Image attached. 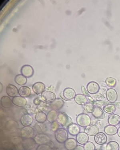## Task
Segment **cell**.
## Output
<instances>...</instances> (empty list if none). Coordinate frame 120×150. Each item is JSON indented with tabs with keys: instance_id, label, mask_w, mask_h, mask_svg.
I'll return each instance as SVG.
<instances>
[{
	"instance_id": "9a60e30c",
	"label": "cell",
	"mask_w": 120,
	"mask_h": 150,
	"mask_svg": "<svg viewBox=\"0 0 120 150\" xmlns=\"http://www.w3.org/2000/svg\"><path fill=\"white\" fill-rule=\"evenodd\" d=\"M64 101L60 98H56L50 103V108L55 110H59L63 107Z\"/></svg>"
},
{
	"instance_id": "4316f807",
	"label": "cell",
	"mask_w": 120,
	"mask_h": 150,
	"mask_svg": "<svg viewBox=\"0 0 120 150\" xmlns=\"http://www.w3.org/2000/svg\"><path fill=\"white\" fill-rule=\"evenodd\" d=\"M58 112L56 110H52L48 112L47 115V119L48 122L50 123L56 121L58 118Z\"/></svg>"
},
{
	"instance_id": "8fae6325",
	"label": "cell",
	"mask_w": 120,
	"mask_h": 150,
	"mask_svg": "<svg viewBox=\"0 0 120 150\" xmlns=\"http://www.w3.org/2000/svg\"><path fill=\"white\" fill-rule=\"evenodd\" d=\"M45 86L43 83L37 82L33 85L32 89L33 91L36 94H42L45 90Z\"/></svg>"
},
{
	"instance_id": "4fadbf2b",
	"label": "cell",
	"mask_w": 120,
	"mask_h": 150,
	"mask_svg": "<svg viewBox=\"0 0 120 150\" xmlns=\"http://www.w3.org/2000/svg\"><path fill=\"white\" fill-rule=\"evenodd\" d=\"M6 91L7 95L12 98L16 96L18 93V90L17 87L11 84H9L6 86Z\"/></svg>"
},
{
	"instance_id": "f546056e",
	"label": "cell",
	"mask_w": 120,
	"mask_h": 150,
	"mask_svg": "<svg viewBox=\"0 0 120 150\" xmlns=\"http://www.w3.org/2000/svg\"><path fill=\"white\" fill-rule=\"evenodd\" d=\"M15 81L19 86H24L27 83V79L26 77L22 74L16 75L15 78Z\"/></svg>"
},
{
	"instance_id": "b9f144b4",
	"label": "cell",
	"mask_w": 120,
	"mask_h": 150,
	"mask_svg": "<svg viewBox=\"0 0 120 150\" xmlns=\"http://www.w3.org/2000/svg\"><path fill=\"white\" fill-rule=\"evenodd\" d=\"M88 99H89V100H91L92 101H93V99L92 98H91V97H90V96H88Z\"/></svg>"
},
{
	"instance_id": "277c9868",
	"label": "cell",
	"mask_w": 120,
	"mask_h": 150,
	"mask_svg": "<svg viewBox=\"0 0 120 150\" xmlns=\"http://www.w3.org/2000/svg\"><path fill=\"white\" fill-rule=\"evenodd\" d=\"M34 139L36 143L39 145L47 144L50 141V137L47 134L44 133L37 134L35 136Z\"/></svg>"
},
{
	"instance_id": "5b68a950",
	"label": "cell",
	"mask_w": 120,
	"mask_h": 150,
	"mask_svg": "<svg viewBox=\"0 0 120 150\" xmlns=\"http://www.w3.org/2000/svg\"><path fill=\"white\" fill-rule=\"evenodd\" d=\"M63 96L60 95V97L62 99L66 100V101H70L74 99L76 96V93L75 90L71 88H66L63 91Z\"/></svg>"
},
{
	"instance_id": "44dd1931",
	"label": "cell",
	"mask_w": 120,
	"mask_h": 150,
	"mask_svg": "<svg viewBox=\"0 0 120 150\" xmlns=\"http://www.w3.org/2000/svg\"><path fill=\"white\" fill-rule=\"evenodd\" d=\"M65 147L68 150H74L77 146L76 140L73 138L68 139L65 143Z\"/></svg>"
},
{
	"instance_id": "ac0fdd59",
	"label": "cell",
	"mask_w": 120,
	"mask_h": 150,
	"mask_svg": "<svg viewBox=\"0 0 120 150\" xmlns=\"http://www.w3.org/2000/svg\"><path fill=\"white\" fill-rule=\"evenodd\" d=\"M89 137L88 135L85 132H80L77 135L76 141L79 144H85L89 141Z\"/></svg>"
},
{
	"instance_id": "83f0119b",
	"label": "cell",
	"mask_w": 120,
	"mask_h": 150,
	"mask_svg": "<svg viewBox=\"0 0 120 150\" xmlns=\"http://www.w3.org/2000/svg\"><path fill=\"white\" fill-rule=\"evenodd\" d=\"M104 132L107 135H114L117 133L118 129L115 126L109 125L104 127Z\"/></svg>"
},
{
	"instance_id": "3957f363",
	"label": "cell",
	"mask_w": 120,
	"mask_h": 150,
	"mask_svg": "<svg viewBox=\"0 0 120 150\" xmlns=\"http://www.w3.org/2000/svg\"><path fill=\"white\" fill-rule=\"evenodd\" d=\"M68 136L67 131L64 129L59 128L55 132V138L59 143H65L68 139Z\"/></svg>"
},
{
	"instance_id": "ffe728a7",
	"label": "cell",
	"mask_w": 120,
	"mask_h": 150,
	"mask_svg": "<svg viewBox=\"0 0 120 150\" xmlns=\"http://www.w3.org/2000/svg\"><path fill=\"white\" fill-rule=\"evenodd\" d=\"M18 94L20 96L24 98H28L31 94V91L30 88L26 86L21 87L18 90Z\"/></svg>"
},
{
	"instance_id": "7bdbcfd3",
	"label": "cell",
	"mask_w": 120,
	"mask_h": 150,
	"mask_svg": "<svg viewBox=\"0 0 120 150\" xmlns=\"http://www.w3.org/2000/svg\"><path fill=\"white\" fill-rule=\"evenodd\" d=\"M99 150V149H96V150Z\"/></svg>"
},
{
	"instance_id": "ee69618b",
	"label": "cell",
	"mask_w": 120,
	"mask_h": 150,
	"mask_svg": "<svg viewBox=\"0 0 120 150\" xmlns=\"http://www.w3.org/2000/svg\"></svg>"
},
{
	"instance_id": "7a4b0ae2",
	"label": "cell",
	"mask_w": 120,
	"mask_h": 150,
	"mask_svg": "<svg viewBox=\"0 0 120 150\" xmlns=\"http://www.w3.org/2000/svg\"><path fill=\"white\" fill-rule=\"evenodd\" d=\"M57 121L59 124L64 127H68L70 125L72 124V119L64 112H59Z\"/></svg>"
},
{
	"instance_id": "e575fe53",
	"label": "cell",
	"mask_w": 120,
	"mask_h": 150,
	"mask_svg": "<svg viewBox=\"0 0 120 150\" xmlns=\"http://www.w3.org/2000/svg\"><path fill=\"white\" fill-rule=\"evenodd\" d=\"M84 147L85 150H95V145L91 142H87L85 144H84Z\"/></svg>"
},
{
	"instance_id": "7402d4cb",
	"label": "cell",
	"mask_w": 120,
	"mask_h": 150,
	"mask_svg": "<svg viewBox=\"0 0 120 150\" xmlns=\"http://www.w3.org/2000/svg\"><path fill=\"white\" fill-rule=\"evenodd\" d=\"M74 99L75 102L79 105H84L87 103V98L84 95L78 94L76 95Z\"/></svg>"
},
{
	"instance_id": "1f68e13d",
	"label": "cell",
	"mask_w": 120,
	"mask_h": 150,
	"mask_svg": "<svg viewBox=\"0 0 120 150\" xmlns=\"http://www.w3.org/2000/svg\"><path fill=\"white\" fill-rule=\"evenodd\" d=\"M119 145L118 143L113 141L109 142L106 146L107 150H119Z\"/></svg>"
},
{
	"instance_id": "8d00e7d4",
	"label": "cell",
	"mask_w": 120,
	"mask_h": 150,
	"mask_svg": "<svg viewBox=\"0 0 120 150\" xmlns=\"http://www.w3.org/2000/svg\"><path fill=\"white\" fill-rule=\"evenodd\" d=\"M59 127H60V124L57 121H55L51 123L50 125V129L53 132H56L57 130L59 129Z\"/></svg>"
},
{
	"instance_id": "8992f818",
	"label": "cell",
	"mask_w": 120,
	"mask_h": 150,
	"mask_svg": "<svg viewBox=\"0 0 120 150\" xmlns=\"http://www.w3.org/2000/svg\"><path fill=\"white\" fill-rule=\"evenodd\" d=\"M20 133L22 137L25 139L32 138L35 134V131L31 127H24L21 129Z\"/></svg>"
},
{
	"instance_id": "74e56055",
	"label": "cell",
	"mask_w": 120,
	"mask_h": 150,
	"mask_svg": "<svg viewBox=\"0 0 120 150\" xmlns=\"http://www.w3.org/2000/svg\"><path fill=\"white\" fill-rule=\"evenodd\" d=\"M109 104L107 102H105V101H94L93 103V105H97V106H102L104 105H106Z\"/></svg>"
},
{
	"instance_id": "484cf974",
	"label": "cell",
	"mask_w": 120,
	"mask_h": 150,
	"mask_svg": "<svg viewBox=\"0 0 120 150\" xmlns=\"http://www.w3.org/2000/svg\"><path fill=\"white\" fill-rule=\"evenodd\" d=\"M108 122L110 125L116 126L120 123V117L116 114H112L109 116Z\"/></svg>"
},
{
	"instance_id": "5bb4252c",
	"label": "cell",
	"mask_w": 120,
	"mask_h": 150,
	"mask_svg": "<svg viewBox=\"0 0 120 150\" xmlns=\"http://www.w3.org/2000/svg\"><path fill=\"white\" fill-rule=\"evenodd\" d=\"M13 104L18 107H23L27 104V100L25 98L21 96H16L12 100Z\"/></svg>"
},
{
	"instance_id": "60d3db41",
	"label": "cell",
	"mask_w": 120,
	"mask_h": 150,
	"mask_svg": "<svg viewBox=\"0 0 120 150\" xmlns=\"http://www.w3.org/2000/svg\"><path fill=\"white\" fill-rule=\"evenodd\" d=\"M117 133L118 134L119 137L120 138V127L118 129Z\"/></svg>"
},
{
	"instance_id": "ba28073f",
	"label": "cell",
	"mask_w": 120,
	"mask_h": 150,
	"mask_svg": "<svg viewBox=\"0 0 120 150\" xmlns=\"http://www.w3.org/2000/svg\"><path fill=\"white\" fill-rule=\"evenodd\" d=\"M33 119L31 115L25 114L22 115L20 119V122L24 127L30 126L33 124Z\"/></svg>"
},
{
	"instance_id": "9c48e42d",
	"label": "cell",
	"mask_w": 120,
	"mask_h": 150,
	"mask_svg": "<svg viewBox=\"0 0 120 150\" xmlns=\"http://www.w3.org/2000/svg\"><path fill=\"white\" fill-rule=\"evenodd\" d=\"M107 99L110 102L113 103L117 100L118 95L116 90L113 89H109L106 92Z\"/></svg>"
},
{
	"instance_id": "d6986e66",
	"label": "cell",
	"mask_w": 120,
	"mask_h": 150,
	"mask_svg": "<svg viewBox=\"0 0 120 150\" xmlns=\"http://www.w3.org/2000/svg\"><path fill=\"white\" fill-rule=\"evenodd\" d=\"M41 97L43 100L50 101L55 100L56 95L53 92L49 91H45L41 94Z\"/></svg>"
},
{
	"instance_id": "7c38bea8",
	"label": "cell",
	"mask_w": 120,
	"mask_h": 150,
	"mask_svg": "<svg viewBox=\"0 0 120 150\" xmlns=\"http://www.w3.org/2000/svg\"><path fill=\"white\" fill-rule=\"evenodd\" d=\"M99 90V86L94 81H91L87 85V90L91 94H94L97 93Z\"/></svg>"
},
{
	"instance_id": "4dcf8cb0",
	"label": "cell",
	"mask_w": 120,
	"mask_h": 150,
	"mask_svg": "<svg viewBox=\"0 0 120 150\" xmlns=\"http://www.w3.org/2000/svg\"><path fill=\"white\" fill-rule=\"evenodd\" d=\"M104 112L109 114H112L115 112L116 110V106L113 104H108L103 108Z\"/></svg>"
},
{
	"instance_id": "f35d334b",
	"label": "cell",
	"mask_w": 120,
	"mask_h": 150,
	"mask_svg": "<svg viewBox=\"0 0 120 150\" xmlns=\"http://www.w3.org/2000/svg\"><path fill=\"white\" fill-rule=\"evenodd\" d=\"M81 90H82V93H83L84 96H89V93L88 92L87 90H86L85 88L84 87L82 86V88H81Z\"/></svg>"
},
{
	"instance_id": "cb8c5ba5",
	"label": "cell",
	"mask_w": 120,
	"mask_h": 150,
	"mask_svg": "<svg viewBox=\"0 0 120 150\" xmlns=\"http://www.w3.org/2000/svg\"><path fill=\"white\" fill-rule=\"evenodd\" d=\"M1 105L4 108L9 109L12 105V100L7 96L2 97L1 100Z\"/></svg>"
},
{
	"instance_id": "ab89813d",
	"label": "cell",
	"mask_w": 120,
	"mask_h": 150,
	"mask_svg": "<svg viewBox=\"0 0 120 150\" xmlns=\"http://www.w3.org/2000/svg\"><path fill=\"white\" fill-rule=\"evenodd\" d=\"M74 150H84V147L83 146H80V145H78L75 148Z\"/></svg>"
},
{
	"instance_id": "836d02e7",
	"label": "cell",
	"mask_w": 120,
	"mask_h": 150,
	"mask_svg": "<svg viewBox=\"0 0 120 150\" xmlns=\"http://www.w3.org/2000/svg\"><path fill=\"white\" fill-rule=\"evenodd\" d=\"M106 83L110 88H114L116 85V79L112 77H109L106 79Z\"/></svg>"
},
{
	"instance_id": "6da1fadb",
	"label": "cell",
	"mask_w": 120,
	"mask_h": 150,
	"mask_svg": "<svg viewBox=\"0 0 120 150\" xmlns=\"http://www.w3.org/2000/svg\"><path fill=\"white\" fill-rule=\"evenodd\" d=\"M77 123L82 127H87L91 125V120L89 116L85 113H81L77 117Z\"/></svg>"
},
{
	"instance_id": "30bf717a",
	"label": "cell",
	"mask_w": 120,
	"mask_h": 150,
	"mask_svg": "<svg viewBox=\"0 0 120 150\" xmlns=\"http://www.w3.org/2000/svg\"><path fill=\"white\" fill-rule=\"evenodd\" d=\"M36 143L34 139H25L23 142V146L25 149L30 150L32 149L35 147Z\"/></svg>"
},
{
	"instance_id": "f1b7e54d",
	"label": "cell",
	"mask_w": 120,
	"mask_h": 150,
	"mask_svg": "<svg viewBox=\"0 0 120 150\" xmlns=\"http://www.w3.org/2000/svg\"><path fill=\"white\" fill-rule=\"evenodd\" d=\"M35 120L39 123H43L45 122L47 119V115L45 112H38L36 113L35 116Z\"/></svg>"
},
{
	"instance_id": "d4e9b609",
	"label": "cell",
	"mask_w": 120,
	"mask_h": 150,
	"mask_svg": "<svg viewBox=\"0 0 120 150\" xmlns=\"http://www.w3.org/2000/svg\"><path fill=\"white\" fill-rule=\"evenodd\" d=\"M92 115L97 119H103L105 117L103 110L98 107H94V111L92 112Z\"/></svg>"
},
{
	"instance_id": "52a82bcc",
	"label": "cell",
	"mask_w": 120,
	"mask_h": 150,
	"mask_svg": "<svg viewBox=\"0 0 120 150\" xmlns=\"http://www.w3.org/2000/svg\"><path fill=\"white\" fill-rule=\"evenodd\" d=\"M22 75L26 78H31L34 74V69L30 65H25L22 67L21 69Z\"/></svg>"
},
{
	"instance_id": "d6a6232c",
	"label": "cell",
	"mask_w": 120,
	"mask_h": 150,
	"mask_svg": "<svg viewBox=\"0 0 120 150\" xmlns=\"http://www.w3.org/2000/svg\"><path fill=\"white\" fill-rule=\"evenodd\" d=\"M94 105L91 103H87L84 105L83 109L84 111L88 113H92L94 111Z\"/></svg>"
},
{
	"instance_id": "603a6c76",
	"label": "cell",
	"mask_w": 120,
	"mask_h": 150,
	"mask_svg": "<svg viewBox=\"0 0 120 150\" xmlns=\"http://www.w3.org/2000/svg\"><path fill=\"white\" fill-rule=\"evenodd\" d=\"M68 131L69 134L73 136L77 135L80 132V127L78 125L72 124L68 127Z\"/></svg>"
},
{
	"instance_id": "e0dca14e",
	"label": "cell",
	"mask_w": 120,
	"mask_h": 150,
	"mask_svg": "<svg viewBox=\"0 0 120 150\" xmlns=\"http://www.w3.org/2000/svg\"><path fill=\"white\" fill-rule=\"evenodd\" d=\"M85 133L88 135L93 136L99 133V129L95 125H91L86 128Z\"/></svg>"
},
{
	"instance_id": "2e32d148",
	"label": "cell",
	"mask_w": 120,
	"mask_h": 150,
	"mask_svg": "<svg viewBox=\"0 0 120 150\" xmlns=\"http://www.w3.org/2000/svg\"><path fill=\"white\" fill-rule=\"evenodd\" d=\"M94 140L97 144L99 145H103L106 143L107 138L104 133H99L94 136Z\"/></svg>"
},
{
	"instance_id": "d590c367",
	"label": "cell",
	"mask_w": 120,
	"mask_h": 150,
	"mask_svg": "<svg viewBox=\"0 0 120 150\" xmlns=\"http://www.w3.org/2000/svg\"><path fill=\"white\" fill-rule=\"evenodd\" d=\"M36 150H52V148L48 144H43L39 145L37 146Z\"/></svg>"
}]
</instances>
